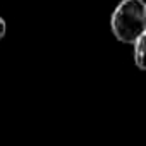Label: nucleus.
Segmentation results:
<instances>
[{
	"label": "nucleus",
	"instance_id": "3",
	"mask_svg": "<svg viewBox=\"0 0 146 146\" xmlns=\"http://www.w3.org/2000/svg\"><path fill=\"white\" fill-rule=\"evenodd\" d=\"M5 33H7V23H5V19L2 16H0V41L5 38Z\"/></svg>",
	"mask_w": 146,
	"mask_h": 146
},
{
	"label": "nucleus",
	"instance_id": "2",
	"mask_svg": "<svg viewBox=\"0 0 146 146\" xmlns=\"http://www.w3.org/2000/svg\"><path fill=\"white\" fill-rule=\"evenodd\" d=\"M132 60L136 64V67L139 70H144L146 65H144V46H146V33L137 36L132 43Z\"/></svg>",
	"mask_w": 146,
	"mask_h": 146
},
{
	"label": "nucleus",
	"instance_id": "1",
	"mask_svg": "<svg viewBox=\"0 0 146 146\" xmlns=\"http://www.w3.org/2000/svg\"><path fill=\"white\" fill-rule=\"evenodd\" d=\"M112 35L117 41L131 45L137 36L146 33V4L144 0H120L110 17Z\"/></svg>",
	"mask_w": 146,
	"mask_h": 146
}]
</instances>
